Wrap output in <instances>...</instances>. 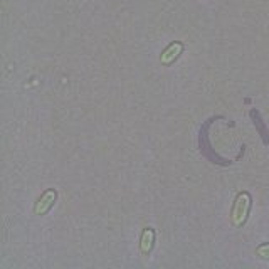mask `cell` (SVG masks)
Returning <instances> with one entry per match:
<instances>
[{"label": "cell", "instance_id": "cell-1", "mask_svg": "<svg viewBox=\"0 0 269 269\" xmlns=\"http://www.w3.org/2000/svg\"><path fill=\"white\" fill-rule=\"evenodd\" d=\"M249 209H251V195L247 192H241L236 197V200H234L232 214H230L232 224L236 227H241L246 222L247 215H249Z\"/></svg>", "mask_w": 269, "mask_h": 269}, {"label": "cell", "instance_id": "cell-2", "mask_svg": "<svg viewBox=\"0 0 269 269\" xmlns=\"http://www.w3.org/2000/svg\"><path fill=\"white\" fill-rule=\"evenodd\" d=\"M55 199H57V192L54 189H48L42 192V195L39 200L36 202V207H34V214L36 215H44L46 212H49V209L54 206Z\"/></svg>", "mask_w": 269, "mask_h": 269}, {"label": "cell", "instance_id": "cell-3", "mask_svg": "<svg viewBox=\"0 0 269 269\" xmlns=\"http://www.w3.org/2000/svg\"><path fill=\"white\" fill-rule=\"evenodd\" d=\"M182 53H183V44L180 41L170 42V44L166 46V49L160 55V62L163 64V66H170V64L175 62L178 57H180Z\"/></svg>", "mask_w": 269, "mask_h": 269}, {"label": "cell", "instance_id": "cell-4", "mask_svg": "<svg viewBox=\"0 0 269 269\" xmlns=\"http://www.w3.org/2000/svg\"><path fill=\"white\" fill-rule=\"evenodd\" d=\"M153 242H155V230L152 227H145L140 239V251L142 254H150L153 249Z\"/></svg>", "mask_w": 269, "mask_h": 269}, {"label": "cell", "instance_id": "cell-5", "mask_svg": "<svg viewBox=\"0 0 269 269\" xmlns=\"http://www.w3.org/2000/svg\"><path fill=\"white\" fill-rule=\"evenodd\" d=\"M256 253H258V256H261V258H264V259H269V244L259 246L258 249H256Z\"/></svg>", "mask_w": 269, "mask_h": 269}]
</instances>
